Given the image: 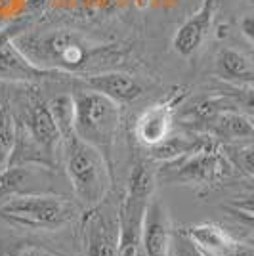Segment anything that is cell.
<instances>
[{
	"label": "cell",
	"instance_id": "obj_1",
	"mask_svg": "<svg viewBox=\"0 0 254 256\" xmlns=\"http://www.w3.org/2000/svg\"><path fill=\"white\" fill-rule=\"evenodd\" d=\"M14 42L32 64L62 75L88 71L90 67H102L104 62L118 54L116 44L92 40L74 29H27L16 36Z\"/></svg>",
	"mask_w": 254,
	"mask_h": 256
},
{
	"label": "cell",
	"instance_id": "obj_2",
	"mask_svg": "<svg viewBox=\"0 0 254 256\" xmlns=\"http://www.w3.org/2000/svg\"><path fill=\"white\" fill-rule=\"evenodd\" d=\"M65 174L73 186L74 199L88 208H94L106 201L111 188L113 170L107 164L106 157L94 146L86 144L73 128L62 132V153Z\"/></svg>",
	"mask_w": 254,
	"mask_h": 256
},
{
	"label": "cell",
	"instance_id": "obj_3",
	"mask_svg": "<svg viewBox=\"0 0 254 256\" xmlns=\"http://www.w3.org/2000/svg\"><path fill=\"white\" fill-rule=\"evenodd\" d=\"M76 214V204L65 195L12 193L0 201V218L10 226L32 232H56Z\"/></svg>",
	"mask_w": 254,
	"mask_h": 256
},
{
	"label": "cell",
	"instance_id": "obj_4",
	"mask_svg": "<svg viewBox=\"0 0 254 256\" xmlns=\"http://www.w3.org/2000/svg\"><path fill=\"white\" fill-rule=\"evenodd\" d=\"M233 162L220 146L208 138L201 148L182 155L178 159L160 162L157 168V184L216 188L233 176Z\"/></svg>",
	"mask_w": 254,
	"mask_h": 256
},
{
	"label": "cell",
	"instance_id": "obj_5",
	"mask_svg": "<svg viewBox=\"0 0 254 256\" xmlns=\"http://www.w3.org/2000/svg\"><path fill=\"white\" fill-rule=\"evenodd\" d=\"M74 132L106 157L113 170V153L120 132V106L94 90L73 94Z\"/></svg>",
	"mask_w": 254,
	"mask_h": 256
},
{
	"label": "cell",
	"instance_id": "obj_6",
	"mask_svg": "<svg viewBox=\"0 0 254 256\" xmlns=\"http://www.w3.org/2000/svg\"><path fill=\"white\" fill-rule=\"evenodd\" d=\"M157 186V170L148 160H138L128 176L126 192L118 204L120 218V239L118 256H144L142 254V228L148 203L153 197Z\"/></svg>",
	"mask_w": 254,
	"mask_h": 256
},
{
	"label": "cell",
	"instance_id": "obj_7",
	"mask_svg": "<svg viewBox=\"0 0 254 256\" xmlns=\"http://www.w3.org/2000/svg\"><path fill=\"white\" fill-rule=\"evenodd\" d=\"M80 239L84 256H118V206L113 210L104 208L100 203L94 208H88L80 224Z\"/></svg>",
	"mask_w": 254,
	"mask_h": 256
},
{
	"label": "cell",
	"instance_id": "obj_8",
	"mask_svg": "<svg viewBox=\"0 0 254 256\" xmlns=\"http://www.w3.org/2000/svg\"><path fill=\"white\" fill-rule=\"evenodd\" d=\"M184 96H186L184 90L174 92L166 100L149 106L140 115L138 120H136V138L142 146L151 148V146L162 142L164 138H168L170 130H172V122H174L176 107L182 104Z\"/></svg>",
	"mask_w": 254,
	"mask_h": 256
},
{
	"label": "cell",
	"instance_id": "obj_9",
	"mask_svg": "<svg viewBox=\"0 0 254 256\" xmlns=\"http://www.w3.org/2000/svg\"><path fill=\"white\" fill-rule=\"evenodd\" d=\"M218 10V0H202L195 14H191L184 25L178 27L172 38L174 52L182 58H191L208 36Z\"/></svg>",
	"mask_w": 254,
	"mask_h": 256
},
{
	"label": "cell",
	"instance_id": "obj_10",
	"mask_svg": "<svg viewBox=\"0 0 254 256\" xmlns=\"http://www.w3.org/2000/svg\"><path fill=\"white\" fill-rule=\"evenodd\" d=\"M172 222L166 206L160 199L151 197L144 216L142 228V254L144 256H166L172 245Z\"/></svg>",
	"mask_w": 254,
	"mask_h": 256
},
{
	"label": "cell",
	"instance_id": "obj_11",
	"mask_svg": "<svg viewBox=\"0 0 254 256\" xmlns=\"http://www.w3.org/2000/svg\"><path fill=\"white\" fill-rule=\"evenodd\" d=\"M14 40H10L0 48V80H6V82H36V80L64 76L62 73L42 69L36 64H32L31 60L16 46Z\"/></svg>",
	"mask_w": 254,
	"mask_h": 256
},
{
	"label": "cell",
	"instance_id": "obj_12",
	"mask_svg": "<svg viewBox=\"0 0 254 256\" xmlns=\"http://www.w3.org/2000/svg\"><path fill=\"white\" fill-rule=\"evenodd\" d=\"M80 80L88 86V90H94L102 96L109 98L120 104L134 102L144 92V88L138 80L128 73L120 71H104V73H92V75L80 76Z\"/></svg>",
	"mask_w": 254,
	"mask_h": 256
},
{
	"label": "cell",
	"instance_id": "obj_13",
	"mask_svg": "<svg viewBox=\"0 0 254 256\" xmlns=\"http://www.w3.org/2000/svg\"><path fill=\"white\" fill-rule=\"evenodd\" d=\"M204 130L212 138L224 140V142H239V140L254 138V120L246 117L243 111L224 109L210 122L204 126Z\"/></svg>",
	"mask_w": 254,
	"mask_h": 256
},
{
	"label": "cell",
	"instance_id": "obj_14",
	"mask_svg": "<svg viewBox=\"0 0 254 256\" xmlns=\"http://www.w3.org/2000/svg\"><path fill=\"white\" fill-rule=\"evenodd\" d=\"M184 234L208 254L226 256V252L235 245V239H232L228 232H224L220 226L210 224V222L190 226L184 230Z\"/></svg>",
	"mask_w": 254,
	"mask_h": 256
},
{
	"label": "cell",
	"instance_id": "obj_15",
	"mask_svg": "<svg viewBox=\"0 0 254 256\" xmlns=\"http://www.w3.org/2000/svg\"><path fill=\"white\" fill-rule=\"evenodd\" d=\"M210 136H168L162 142L148 148V159L166 162V160L178 159L190 151L201 148Z\"/></svg>",
	"mask_w": 254,
	"mask_h": 256
},
{
	"label": "cell",
	"instance_id": "obj_16",
	"mask_svg": "<svg viewBox=\"0 0 254 256\" xmlns=\"http://www.w3.org/2000/svg\"><path fill=\"white\" fill-rule=\"evenodd\" d=\"M216 64H218V75L228 80H248L254 76L252 64L241 52L232 48H224L218 54Z\"/></svg>",
	"mask_w": 254,
	"mask_h": 256
},
{
	"label": "cell",
	"instance_id": "obj_17",
	"mask_svg": "<svg viewBox=\"0 0 254 256\" xmlns=\"http://www.w3.org/2000/svg\"><path fill=\"white\" fill-rule=\"evenodd\" d=\"M14 146H16V117L8 104L0 100V172L8 168Z\"/></svg>",
	"mask_w": 254,
	"mask_h": 256
},
{
	"label": "cell",
	"instance_id": "obj_18",
	"mask_svg": "<svg viewBox=\"0 0 254 256\" xmlns=\"http://www.w3.org/2000/svg\"><path fill=\"white\" fill-rule=\"evenodd\" d=\"M224 208L232 214L235 220H239L241 224L254 228V195L237 197V199L230 201Z\"/></svg>",
	"mask_w": 254,
	"mask_h": 256
},
{
	"label": "cell",
	"instance_id": "obj_19",
	"mask_svg": "<svg viewBox=\"0 0 254 256\" xmlns=\"http://www.w3.org/2000/svg\"><path fill=\"white\" fill-rule=\"evenodd\" d=\"M228 157L233 162L235 168L244 172L246 176L254 178V146H243V148H230Z\"/></svg>",
	"mask_w": 254,
	"mask_h": 256
},
{
	"label": "cell",
	"instance_id": "obj_20",
	"mask_svg": "<svg viewBox=\"0 0 254 256\" xmlns=\"http://www.w3.org/2000/svg\"><path fill=\"white\" fill-rule=\"evenodd\" d=\"M2 256H62L58 252H54L50 248H46L42 245L36 243H16V245L4 248Z\"/></svg>",
	"mask_w": 254,
	"mask_h": 256
},
{
	"label": "cell",
	"instance_id": "obj_21",
	"mask_svg": "<svg viewBox=\"0 0 254 256\" xmlns=\"http://www.w3.org/2000/svg\"><path fill=\"white\" fill-rule=\"evenodd\" d=\"M172 246H174V254L176 256H208L197 243H193L184 232L174 234Z\"/></svg>",
	"mask_w": 254,
	"mask_h": 256
},
{
	"label": "cell",
	"instance_id": "obj_22",
	"mask_svg": "<svg viewBox=\"0 0 254 256\" xmlns=\"http://www.w3.org/2000/svg\"><path fill=\"white\" fill-rule=\"evenodd\" d=\"M230 96L233 98V104L237 107H241L246 117H250L254 120V90L252 88H233L230 92Z\"/></svg>",
	"mask_w": 254,
	"mask_h": 256
},
{
	"label": "cell",
	"instance_id": "obj_23",
	"mask_svg": "<svg viewBox=\"0 0 254 256\" xmlns=\"http://www.w3.org/2000/svg\"><path fill=\"white\" fill-rule=\"evenodd\" d=\"M29 23H31V18H29V16H22V18H18L16 22L8 23V25L0 31V48H2L4 44H8L10 40H14L16 36H20L23 31H27V29H29Z\"/></svg>",
	"mask_w": 254,
	"mask_h": 256
},
{
	"label": "cell",
	"instance_id": "obj_24",
	"mask_svg": "<svg viewBox=\"0 0 254 256\" xmlns=\"http://www.w3.org/2000/svg\"><path fill=\"white\" fill-rule=\"evenodd\" d=\"M54 4V0H25V16H38V14H42L46 12L50 6ZM31 18V16H29Z\"/></svg>",
	"mask_w": 254,
	"mask_h": 256
},
{
	"label": "cell",
	"instance_id": "obj_25",
	"mask_svg": "<svg viewBox=\"0 0 254 256\" xmlns=\"http://www.w3.org/2000/svg\"><path fill=\"white\" fill-rule=\"evenodd\" d=\"M226 256H254V246L243 245V243H237L226 252Z\"/></svg>",
	"mask_w": 254,
	"mask_h": 256
},
{
	"label": "cell",
	"instance_id": "obj_26",
	"mask_svg": "<svg viewBox=\"0 0 254 256\" xmlns=\"http://www.w3.org/2000/svg\"><path fill=\"white\" fill-rule=\"evenodd\" d=\"M241 32L254 44V16H244L241 20Z\"/></svg>",
	"mask_w": 254,
	"mask_h": 256
},
{
	"label": "cell",
	"instance_id": "obj_27",
	"mask_svg": "<svg viewBox=\"0 0 254 256\" xmlns=\"http://www.w3.org/2000/svg\"><path fill=\"white\" fill-rule=\"evenodd\" d=\"M82 6H86V8H92V10H96V8H104V2L106 0H78Z\"/></svg>",
	"mask_w": 254,
	"mask_h": 256
}]
</instances>
